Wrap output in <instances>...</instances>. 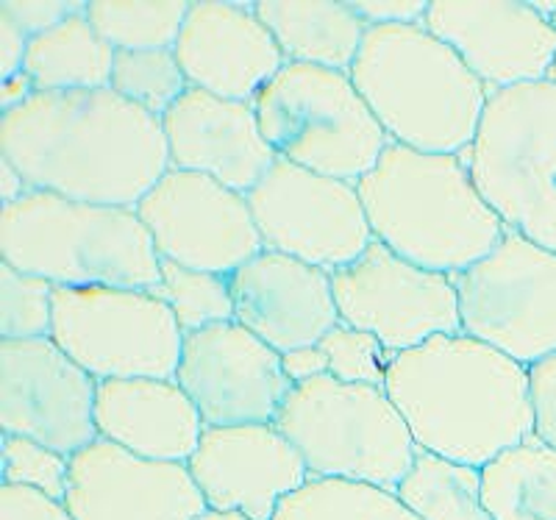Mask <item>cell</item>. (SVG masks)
<instances>
[{
    "label": "cell",
    "instance_id": "obj_34",
    "mask_svg": "<svg viewBox=\"0 0 556 520\" xmlns=\"http://www.w3.org/2000/svg\"><path fill=\"white\" fill-rule=\"evenodd\" d=\"M84 9L87 3H76V0H3L0 3V12L7 14L28 39L51 31L53 26Z\"/></svg>",
    "mask_w": 556,
    "mask_h": 520
},
{
    "label": "cell",
    "instance_id": "obj_7",
    "mask_svg": "<svg viewBox=\"0 0 556 520\" xmlns=\"http://www.w3.org/2000/svg\"><path fill=\"white\" fill-rule=\"evenodd\" d=\"M462 162L506 231L556 254V81L495 92Z\"/></svg>",
    "mask_w": 556,
    "mask_h": 520
},
{
    "label": "cell",
    "instance_id": "obj_37",
    "mask_svg": "<svg viewBox=\"0 0 556 520\" xmlns=\"http://www.w3.org/2000/svg\"><path fill=\"white\" fill-rule=\"evenodd\" d=\"M351 7L365 20L367 28L424 26L426 14H429V3H420V0H362V3H351Z\"/></svg>",
    "mask_w": 556,
    "mask_h": 520
},
{
    "label": "cell",
    "instance_id": "obj_42",
    "mask_svg": "<svg viewBox=\"0 0 556 520\" xmlns=\"http://www.w3.org/2000/svg\"><path fill=\"white\" fill-rule=\"evenodd\" d=\"M198 520H251L242 512H223V509H206L203 515H198Z\"/></svg>",
    "mask_w": 556,
    "mask_h": 520
},
{
    "label": "cell",
    "instance_id": "obj_35",
    "mask_svg": "<svg viewBox=\"0 0 556 520\" xmlns=\"http://www.w3.org/2000/svg\"><path fill=\"white\" fill-rule=\"evenodd\" d=\"M529 393L534 409V437L556 448V354L531 365Z\"/></svg>",
    "mask_w": 556,
    "mask_h": 520
},
{
    "label": "cell",
    "instance_id": "obj_22",
    "mask_svg": "<svg viewBox=\"0 0 556 520\" xmlns=\"http://www.w3.org/2000/svg\"><path fill=\"white\" fill-rule=\"evenodd\" d=\"M98 437L156 462L187 465L203 420L176 379H109L98 384Z\"/></svg>",
    "mask_w": 556,
    "mask_h": 520
},
{
    "label": "cell",
    "instance_id": "obj_31",
    "mask_svg": "<svg viewBox=\"0 0 556 520\" xmlns=\"http://www.w3.org/2000/svg\"><path fill=\"white\" fill-rule=\"evenodd\" d=\"M51 281L0 265V340H45L53 334Z\"/></svg>",
    "mask_w": 556,
    "mask_h": 520
},
{
    "label": "cell",
    "instance_id": "obj_43",
    "mask_svg": "<svg viewBox=\"0 0 556 520\" xmlns=\"http://www.w3.org/2000/svg\"><path fill=\"white\" fill-rule=\"evenodd\" d=\"M551 23H554V26H556V17L551 20ZM551 81H556V64H554V71H551Z\"/></svg>",
    "mask_w": 556,
    "mask_h": 520
},
{
    "label": "cell",
    "instance_id": "obj_29",
    "mask_svg": "<svg viewBox=\"0 0 556 520\" xmlns=\"http://www.w3.org/2000/svg\"><path fill=\"white\" fill-rule=\"evenodd\" d=\"M151 292L170 306L184 334L235 320V295L228 276L203 274L162 259V279Z\"/></svg>",
    "mask_w": 556,
    "mask_h": 520
},
{
    "label": "cell",
    "instance_id": "obj_11",
    "mask_svg": "<svg viewBox=\"0 0 556 520\" xmlns=\"http://www.w3.org/2000/svg\"><path fill=\"white\" fill-rule=\"evenodd\" d=\"M245 198L265 251L326 274L356 262L374 242L365 203L351 181L276 160Z\"/></svg>",
    "mask_w": 556,
    "mask_h": 520
},
{
    "label": "cell",
    "instance_id": "obj_18",
    "mask_svg": "<svg viewBox=\"0 0 556 520\" xmlns=\"http://www.w3.org/2000/svg\"><path fill=\"white\" fill-rule=\"evenodd\" d=\"M64 507L76 520H198L206 512L190 468L96 440L70 459Z\"/></svg>",
    "mask_w": 556,
    "mask_h": 520
},
{
    "label": "cell",
    "instance_id": "obj_40",
    "mask_svg": "<svg viewBox=\"0 0 556 520\" xmlns=\"http://www.w3.org/2000/svg\"><path fill=\"white\" fill-rule=\"evenodd\" d=\"M34 96H37V87H34V81L26 76V73L3 78V87H0V112H12V109L31 101Z\"/></svg>",
    "mask_w": 556,
    "mask_h": 520
},
{
    "label": "cell",
    "instance_id": "obj_16",
    "mask_svg": "<svg viewBox=\"0 0 556 520\" xmlns=\"http://www.w3.org/2000/svg\"><path fill=\"white\" fill-rule=\"evenodd\" d=\"M426 28L443 39L490 96L548 81L556 64V26L531 3L437 0Z\"/></svg>",
    "mask_w": 556,
    "mask_h": 520
},
{
    "label": "cell",
    "instance_id": "obj_25",
    "mask_svg": "<svg viewBox=\"0 0 556 520\" xmlns=\"http://www.w3.org/2000/svg\"><path fill=\"white\" fill-rule=\"evenodd\" d=\"M490 520H556V448L531 434L481 468Z\"/></svg>",
    "mask_w": 556,
    "mask_h": 520
},
{
    "label": "cell",
    "instance_id": "obj_14",
    "mask_svg": "<svg viewBox=\"0 0 556 520\" xmlns=\"http://www.w3.org/2000/svg\"><path fill=\"white\" fill-rule=\"evenodd\" d=\"M98 384L51 337L0 340V426L67 459L98 437Z\"/></svg>",
    "mask_w": 556,
    "mask_h": 520
},
{
    "label": "cell",
    "instance_id": "obj_1",
    "mask_svg": "<svg viewBox=\"0 0 556 520\" xmlns=\"http://www.w3.org/2000/svg\"><path fill=\"white\" fill-rule=\"evenodd\" d=\"M0 156L37 192L137 210L170 170L162 117L114 89L37 92L0 115Z\"/></svg>",
    "mask_w": 556,
    "mask_h": 520
},
{
    "label": "cell",
    "instance_id": "obj_6",
    "mask_svg": "<svg viewBox=\"0 0 556 520\" xmlns=\"http://www.w3.org/2000/svg\"><path fill=\"white\" fill-rule=\"evenodd\" d=\"M276 429L295 445L312 479L395 493L417 457L409 426L384 388L320 376L290 390Z\"/></svg>",
    "mask_w": 556,
    "mask_h": 520
},
{
    "label": "cell",
    "instance_id": "obj_39",
    "mask_svg": "<svg viewBox=\"0 0 556 520\" xmlns=\"http://www.w3.org/2000/svg\"><path fill=\"white\" fill-rule=\"evenodd\" d=\"M28 51V37L14 26L7 14L0 12V64H3V78H12L23 73Z\"/></svg>",
    "mask_w": 556,
    "mask_h": 520
},
{
    "label": "cell",
    "instance_id": "obj_10",
    "mask_svg": "<svg viewBox=\"0 0 556 520\" xmlns=\"http://www.w3.org/2000/svg\"><path fill=\"white\" fill-rule=\"evenodd\" d=\"M462 331L523 368L556 354V254L506 231L498 245L454 276Z\"/></svg>",
    "mask_w": 556,
    "mask_h": 520
},
{
    "label": "cell",
    "instance_id": "obj_5",
    "mask_svg": "<svg viewBox=\"0 0 556 520\" xmlns=\"http://www.w3.org/2000/svg\"><path fill=\"white\" fill-rule=\"evenodd\" d=\"M0 254L53 287L156 290L162 259L137 210L31 190L0 212Z\"/></svg>",
    "mask_w": 556,
    "mask_h": 520
},
{
    "label": "cell",
    "instance_id": "obj_3",
    "mask_svg": "<svg viewBox=\"0 0 556 520\" xmlns=\"http://www.w3.org/2000/svg\"><path fill=\"white\" fill-rule=\"evenodd\" d=\"M374 240L443 276L465 274L506 234V226L454 153L390 142L356 181Z\"/></svg>",
    "mask_w": 556,
    "mask_h": 520
},
{
    "label": "cell",
    "instance_id": "obj_23",
    "mask_svg": "<svg viewBox=\"0 0 556 520\" xmlns=\"http://www.w3.org/2000/svg\"><path fill=\"white\" fill-rule=\"evenodd\" d=\"M253 9L292 64L351 73L367 37V23L351 3L260 0Z\"/></svg>",
    "mask_w": 556,
    "mask_h": 520
},
{
    "label": "cell",
    "instance_id": "obj_30",
    "mask_svg": "<svg viewBox=\"0 0 556 520\" xmlns=\"http://www.w3.org/2000/svg\"><path fill=\"white\" fill-rule=\"evenodd\" d=\"M109 89L151 115L165 117L190 89L176 51H117Z\"/></svg>",
    "mask_w": 556,
    "mask_h": 520
},
{
    "label": "cell",
    "instance_id": "obj_15",
    "mask_svg": "<svg viewBox=\"0 0 556 520\" xmlns=\"http://www.w3.org/2000/svg\"><path fill=\"white\" fill-rule=\"evenodd\" d=\"M176 381L203 426L276 423L292 390L281 354L237 320L184 334Z\"/></svg>",
    "mask_w": 556,
    "mask_h": 520
},
{
    "label": "cell",
    "instance_id": "obj_41",
    "mask_svg": "<svg viewBox=\"0 0 556 520\" xmlns=\"http://www.w3.org/2000/svg\"><path fill=\"white\" fill-rule=\"evenodd\" d=\"M28 192H31V187L26 185L23 173L12 162L0 156V201H3V206H12L20 198H26Z\"/></svg>",
    "mask_w": 556,
    "mask_h": 520
},
{
    "label": "cell",
    "instance_id": "obj_4",
    "mask_svg": "<svg viewBox=\"0 0 556 520\" xmlns=\"http://www.w3.org/2000/svg\"><path fill=\"white\" fill-rule=\"evenodd\" d=\"M351 81L395 145L462 156L473 145L490 92L426 26H374Z\"/></svg>",
    "mask_w": 556,
    "mask_h": 520
},
{
    "label": "cell",
    "instance_id": "obj_33",
    "mask_svg": "<svg viewBox=\"0 0 556 520\" xmlns=\"http://www.w3.org/2000/svg\"><path fill=\"white\" fill-rule=\"evenodd\" d=\"M70 482V459L28 437L3 434V484L31 487L64 504Z\"/></svg>",
    "mask_w": 556,
    "mask_h": 520
},
{
    "label": "cell",
    "instance_id": "obj_32",
    "mask_svg": "<svg viewBox=\"0 0 556 520\" xmlns=\"http://www.w3.org/2000/svg\"><path fill=\"white\" fill-rule=\"evenodd\" d=\"M320 348L329 359V376H334L337 381L367 384V388H384L387 384V368H390L392 354L370 331L337 324L320 340Z\"/></svg>",
    "mask_w": 556,
    "mask_h": 520
},
{
    "label": "cell",
    "instance_id": "obj_8",
    "mask_svg": "<svg viewBox=\"0 0 556 520\" xmlns=\"http://www.w3.org/2000/svg\"><path fill=\"white\" fill-rule=\"evenodd\" d=\"M278 160L356 185L390 145L351 73L287 62L253 101Z\"/></svg>",
    "mask_w": 556,
    "mask_h": 520
},
{
    "label": "cell",
    "instance_id": "obj_13",
    "mask_svg": "<svg viewBox=\"0 0 556 520\" xmlns=\"http://www.w3.org/2000/svg\"><path fill=\"white\" fill-rule=\"evenodd\" d=\"M159 259L203 274L231 276L265 251L242 192L201 173L170 170L137 203Z\"/></svg>",
    "mask_w": 556,
    "mask_h": 520
},
{
    "label": "cell",
    "instance_id": "obj_12",
    "mask_svg": "<svg viewBox=\"0 0 556 520\" xmlns=\"http://www.w3.org/2000/svg\"><path fill=\"white\" fill-rule=\"evenodd\" d=\"M331 287L340 324L370 331L390 354L462 331L454 279L392 254L376 240L359 259L331 274Z\"/></svg>",
    "mask_w": 556,
    "mask_h": 520
},
{
    "label": "cell",
    "instance_id": "obj_19",
    "mask_svg": "<svg viewBox=\"0 0 556 520\" xmlns=\"http://www.w3.org/2000/svg\"><path fill=\"white\" fill-rule=\"evenodd\" d=\"M173 51L190 87L240 103L256 101L287 64L253 3H190Z\"/></svg>",
    "mask_w": 556,
    "mask_h": 520
},
{
    "label": "cell",
    "instance_id": "obj_24",
    "mask_svg": "<svg viewBox=\"0 0 556 520\" xmlns=\"http://www.w3.org/2000/svg\"><path fill=\"white\" fill-rule=\"evenodd\" d=\"M112 67L114 48L92 28L84 9L51 31L28 39L23 73L37 92H78L109 87Z\"/></svg>",
    "mask_w": 556,
    "mask_h": 520
},
{
    "label": "cell",
    "instance_id": "obj_9",
    "mask_svg": "<svg viewBox=\"0 0 556 520\" xmlns=\"http://www.w3.org/2000/svg\"><path fill=\"white\" fill-rule=\"evenodd\" d=\"M53 343L92 379H176L184 331L165 301L126 287H56Z\"/></svg>",
    "mask_w": 556,
    "mask_h": 520
},
{
    "label": "cell",
    "instance_id": "obj_26",
    "mask_svg": "<svg viewBox=\"0 0 556 520\" xmlns=\"http://www.w3.org/2000/svg\"><path fill=\"white\" fill-rule=\"evenodd\" d=\"M395 495L417 520H490L481 468L417 451Z\"/></svg>",
    "mask_w": 556,
    "mask_h": 520
},
{
    "label": "cell",
    "instance_id": "obj_20",
    "mask_svg": "<svg viewBox=\"0 0 556 520\" xmlns=\"http://www.w3.org/2000/svg\"><path fill=\"white\" fill-rule=\"evenodd\" d=\"M228 284L237 324L278 354L320 345L340 324L331 274L292 256L262 251L228 276Z\"/></svg>",
    "mask_w": 556,
    "mask_h": 520
},
{
    "label": "cell",
    "instance_id": "obj_17",
    "mask_svg": "<svg viewBox=\"0 0 556 520\" xmlns=\"http://www.w3.org/2000/svg\"><path fill=\"white\" fill-rule=\"evenodd\" d=\"M208 509L273 520L285 498L309 484V468L276 423L206 426L187 462Z\"/></svg>",
    "mask_w": 556,
    "mask_h": 520
},
{
    "label": "cell",
    "instance_id": "obj_36",
    "mask_svg": "<svg viewBox=\"0 0 556 520\" xmlns=\"http://www.w3.org/2000/svg\"><path fill=\"white\" fill-rule=\"evenodd\" d=\"M0 520H76L62 502L31 487L3 484L0 490Z\"/></svg>",
    "mask_w": 556,
    "mask_h": 520
},
{
    "label": "cell",
    "instance_id": "obj_28",
    "mask_svg": "<svg viewBox=\"0 0 556 520\" xmlns=\"http://www.w3.org/2000/svg\"><path fill=\"white\" fill-rule=\"evenodd\" d=\"M273 520H417L390 490L370 484L309 479L281 502Z\"/></svg>",
    "mask_w": 556,
    "mask_h": 520
},
{
    "label": "cell",
    "instance_id": "obj_27",
    "mask_svg": "<svg viewBox=\"0 0 556 520\" xmlns=\"http://www.w3.org/2000/svg\"><path fill=\"white\" fill-rule=\"evenodd\" d=\"M190 12L187 0H92L87 20L117 51H173Z\"/></svg>",
    "mask_w": 556,
    "mask_h": 520
},
{
    "label": "cell",
    "instance_id": "obj_21",
    "mask_svg": "<svg viewBox=\"0 0 556 520\" xmlns=\"http://www.w3.org/2000/svg\"><path fill=\"white\" fill-rule=\"evenodd\" d=\"M170 167L215 178L228 190L248 192L276 165L253 103L226 101L190 87L162 117Z\"/></svg>",
    "mask_w": 556,
    "mask_h": 520
},
{
    "label": "cell",
    "instance_id": "obj_2",
    "mask_svg": "<svg viewBox=\"0 0 556 520\" xmlns=\"http://www.w3.org/2000/svg\"><path fill=\"white\" fill-rule=\"evenodd\" d=\"M384 390L417 448L470 468L534 434L529 368L465 331L392 354Z\"/></svg>",
    "mask_w": 556,
    "mask_h": 520
},
{
    "label": "cell",
    "instance_id": "obj_38",
    "mask_svg": "<svg viewBox=\"0 0 556 520\" xmlns=\"http://www.w3.org/2000/svg\"><path fill=\"white\" fill-rule=\"evenodd\" d=\"M281 368H285L287 379L292 381V388H298V384H306L312 379L329 376V359H326L320 345H301V348L281 354Z\"/></svg>",
    "mask_w": 556,
    "mask_h": 520
}]
</instances>
